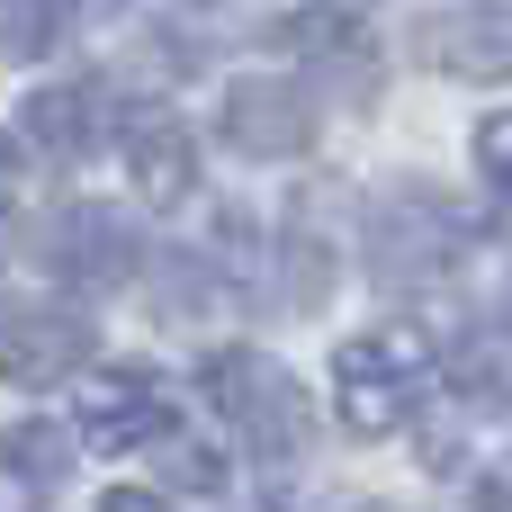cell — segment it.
<instances>
[{
    "label": "cell",
    "mask_w": 512,
    "mask_h": 512,
    "mask_svg": "<svg viewBox=\"0 0 512 512\" xmlns=\"http://www.w3.org/2000/svg\"><path fill=\"white\" fill-rule=\"evenodd\" d=\"M162 459H171V477H180V486H198V495H216V486H225L216 450H207V441H189L180 423H162Z\"/></svg>",
    "instance_id": "obj_14"
},
{
    "label": "cell",
    "mask_w": 512,
    "mask_h": 512,
    "mask_svg": "<svg viewBox=\"0 0 512 512\" xmlns=\"http://www.w3.org/2000/svg\"><path fill=\"white\" fill-rule=\"evenodd\" d=\"M207 396H216V414L243 432L252 459H297V441H306V396H297V378H288L270 351H216V360H207Z\"/></svg>",
    "instance_id": "obj_2"
},
{
    "label": "cell",
    "mask_w": 512,
    "mask_h": 512,
    "mask_svg": "<svg viewBox=\"0 0 512 512\" xmlns=\"http://www.w3.org/2000/svg\"><path fill=\"white\" fill-rule=\"evenodd\" d=\"M90 360V324L72 306H36V297H0V378L9 387H54Z\"/></svg>",
    "instance_id": "obj_4"
},
{
    "label": "cell",
    "mask_w": 512,
    "mask_h": 512,
    "mask_svg": "<svg viewBox=\"0 0 512 512\" xmlns=\"http://www.w3.org/2000/svg\"><path fill=\"white\" fill-rule=\"evenodd\" d=\"M162 396H153V378L144 369H99L90 378V396H81V432L99 441V450H135V441H162Z\"/></svg>",
    "instance_id": "obj_9"
},
{
    "label": "cell",
    "mask_w": 512,
    "mask_h": 512,
    "mask_svg": "<svg viewBox=\"0 0 512 512\" xmlns=\"http://www.w3.org/2000/svg\"><path fill=\"white\" fill-rule=\"evenodd\" d=\"M126 171H135L144 198H189V180H198V144H189L171 117H153V126L126 135Z\"/></svg>",
    "instance_id": "obj_11"
},
{
    "label": "cell",
    "mask_w": 512,
    "mask_h": 512,
    "mask_svg": "<svg viewBox=\"0 0 512 512\" xmlns=\"http://www.w3.org/2000/svg\"><path fill=\"white\" fill-rule=\"evenodd\" d=\"M423 54L459 81H512V9L504 0H477V9H450V18H423Z\"/></svg>",
    "instance_id": "obj_6"
},
{
    "label": "cell",
    "mask_w": 512,
    "mask_h": 512,
    "mask_svg": "<svg viewBox=\"0 0 512 512\" xmlns=\"http://www.w3.org/2000/svg\"><path fill=\"white\" fill-rule=\"evenodd\" d=\"M450 252H459V216H450L432 189H396V198L378 207V225H369V270H378V288H423V279L450 270Z\"/></svg>",
    "instance_id": "obj_3"
},
{
    "label": "cell",
    "mask_w": 512,
    "mask_h": 512,
    "mask_svg": "<svg viewBox=\"0 0 512 512\" xmlns=\"http://www.w3.org/2000/svg\"><path fill=\"white\" fill-rule=\"evenodd\" d=\"M9 180H18V162H9V144H0V198H9Z\"/></svg>",
    "instance_id": "obj_17"
},
{
    "label": "cell",
    "mask_w": 512,
    "mask_h": 512,
    "mask_svg": "<svg viewBox=\"0 0 512 512\" xmlns=\"http://www.w3.org/2000/svg\"><path fill=\"white\" fill-rule=\"evenodd\" d=\"M279 45L306 54L315 72H351V81H369V36H360L342 9H297V18H279Z\"/></svg>",
    "instance_id": "obj_10"
},
{
    "label": "cell",
    "mask_w": 512,
    "mask_h": 512,
    "mask_svg": "<svg viewBox=\"0 0 512 512\" xmlns=\"http://www.w3.org/2000/svg\"><path fill=\"white\" fill-rule=\"evenodd\" d=\"M477 171L512 198V117H486V126H477Z\"/></svg>",
    "instance_id": "obj_15"
},
{
    "label": "cell",
    "mask_w": 512,
    "mask_h": 512,
    "mask_svg": "<svg viewBox=\"0 0 512 512\" xmlns=\"http://www.w3.org/2000/svg\"><path fill=\"white\" fill-rule=\"evenodd\" d=\"M423 396H432V342L414 324H387V333H360L333 351V405L360 441L405 432L423 414Z\"/></svg>",
    "instance_id": "obj_1"
},
{
    "label": "cell",
    "mask_w": 512,
    "mask_h": 512,
    "mask_svg": "<svg viewBox=\"0 0 512 512\" xmlns=\"http://www.w3.org/2000/svg\"><path fill=\"white\" fill-rule=\"evenodd\" d=\"M288 512H351V504H288Z\"/></svg>",
    "instance_id": "obj_18"
},
{
    "label": "cell",
    "mask_w": 512,
    "mask_h": 512,
    "mask_svg": "<svg viewBox=\"0 0 512 512\" xmlns=\"http://www.w3.org/2000/svg\"><path fill=\"white\" fill-rule=\"evenodd\" d=\"M63 45V0H0V54H54Z\"/></svg>",
    "instance_id": "obj_13"
},
{
    "label": "cell",
    "mask_w": 512,
    "mask_h": 512,
    "mask_svg": "<svg viewBox=\"0 0 512 512\" xmlns=\"http://www.w3.org/2000/svg\"><path fill=\"white\" fill-rule=\"evenodd\" d=\"M225 144L252 153V162H288L315 144V99L297 81H234L225 99Z\"/></svg>",
    "instance_id": "obj_5"
},
{
    "label": "cell",
    "mask_w": 512,
    "mask_h": 512,
    "mask_svg": "<svg viewBox=\"0 0 512 512\" xmlns=\"http://www.w3.org/2000/svg\"><path fill=\"white\" fill-rule=\"evenodd\" d=\"M99 512H171V504H153V495H135V486H117V495H99Z\"/></svg>",
    "instance_id": "obj_16"
},
{
    "label": "cell",
    "mask_w": 512,
    "mask_h": 512,
    "mask_svg": "<svg viewBox=\"0 0 512 512\" xmlns=\"http://www.w3.org/2000/svg\"><path fill=\"white\" fill-rule=\"evenodd\" d=\"M90 9H117V0H90Z\"/></svg>",
    "instance_id": "obj_19"
},
{
    "label": "cell",
    "mask_w": 512,
    "mask_h": 512,
    "mask_svg": "<svg viewBox=\"0 0 512 512\" xmlns=\"http://www.w3.org/2000/svg\"><path fill=\"white\" fill-rule=\"evenodd\" d=\"M135 225L126 216H108V207H72L63 225H54V270L72 279V288H126L135 279Z\"/></svg>",
    "instance_id": "obj_7"
},
{
    "label": "cell",
    "mask_w": 512,
    "mask_h": 512,
    "mask_svg": "<svg viewBox=\"0 0 512 512\" xmlns=\"http://www.w3.org/2000/svg\"><path fill=\"white\" fill-rule=\"evenodd\" d=\"M63 477H72V441H63L54 423L0 432V512H54Z\"/></svg>",
    "instance_id": "obj_8"
},
{
    "label": "cell",
    "mask_w": 512,
    "mask_h": 512,
    "mask_svg": "<svg viewBox=\"0 0 512 512\" xmlns=\"http://www.w3.org/2000/svg\"><path fill=\"white\" fill-rule=\"evenodd\" d=\"M99 126H108L99 90H36V99H27V144H45V153H63V162L90 153Z\"/></svg>",
    "instance_id": "obj_12"
}]
</instances>
